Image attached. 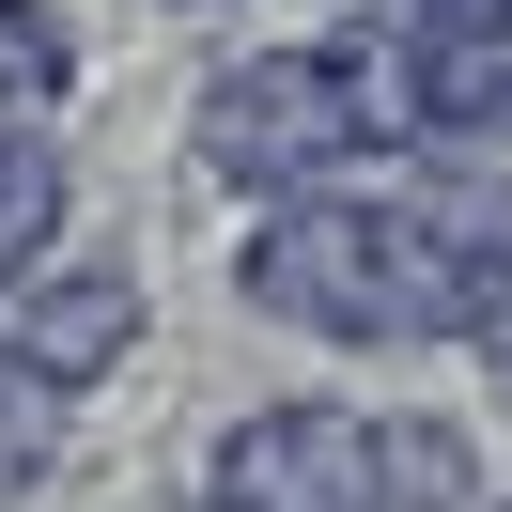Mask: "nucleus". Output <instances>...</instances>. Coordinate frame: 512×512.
<instances>
[{"mask_svg": "<svg viewBox=\"0 0 512 512\" xmlns=\"http://www.w3.org/2000/svg\"><path fill=\"white\" fill-rule=\"evenodd\" d=\"M419 47H466V32H512V0H404Z\"/></svg>", "mask_w": 512, "mask_h": 512, "instance_id": "nucleus-9", "label": "nucleus"}, {"mask_svg": "<svg viewBox=\"0 0 512 512\" xmlns=\"http://www.w3.org/2000/svg\"><path fill=\"white\" fill-rule=\"evenodd\" d=\"M404 218H419V249H435L466 342H497V311H512V156H435V171H404Z\"/></svg>", "mask_w": 512, "mask_h": 512, "instance_id": "nucleus-5", "label": "nucleus"}, {"mask_svg": "<svg viewBox=\"0 0 512 512\" xmlns=\"http://www.w3.org/2000/svg\"><path fill=\"white\" fill-rule=\"evenodd\" d=\"M388 109L419 156H512V32L466 47H388Z\"/></svg>", "mask_w": 512, "mask_h": 512, "instance_id": "nucleus-6", "label": "nucleus"}, {"mask_svg": "<svg viewBox=\"0 0 512 512\" xmlns=\"http://www.w3.org/2000/svg\"><path fill=\"white\" fill-rule=\"evenodd\" d=\"M481 357H497V388H512V311H497V342H481Z\"/></svg>", "mask_w": 512, "mask_h": 512, "instance_id": "nucleus-10", "label": "nucleus"}, {"mask_svg": "<svg viewBox=\"0 0 512 512\" xmlns=\"http://www.w3.org/2000/svg\"><path fill=\"white\" fill-rule=\"evenodd\" d=\"M63 388H47V373H16V357H0V497H32V481L47 466H63Z\"/></svg>", "mask_w": 512, "mask_h": 512, "instance_id": "nucleus-8", "label": "nucleus"}, {"mask_svg": "<svg viewBox=\"0 0 512 512\" xmlns=\"http://www.w3.org/2000/svg\"><path fill=\"white\" fill-rule=\"evenodd\" d=\"M388 140H404V109H388V47H357V32L249 47V63H218L202 109H187L202 187H233L249 218H280V202H311V187H357Z\"/></svg>", "mask_w": 512, "mask_h": 512, "instance_id": "nucleus-1", "label": "nucleus"}, {"mask_svg": "<svg viewBox=\"0 0 512 512\" xmlns=\"http://www.w3.org/2000/svg\"><path fill=\"white\" fill-rule=\"evenodd\" d=\"M481 512H512V497H481Z\"/></svg>", "mask_w": 512, "mask_h": 512, "instance_id": "nucleus-11", "label": "nucleus"}, {"mask_svg": "<svg viewBox=\"0 0 512 512\" xmlns=\"http://www.w3.org/2000/svg\"><path fill=\"white\" fill-rule=\"evenodd\" d=\"M63 249V140L47 125H0V295Z\"/></svg>", "mask_w": 512, "mask_h": 512, "instance_id": "nucleus-7", "label": "nucleus"}, {"mask_svg": "<svg viewBox=\"0 0 512 512\" xmlns=\"http://www.w3.org/2000/svg\"><path fill=\"white\" fill-rule=\"evenodd\" d=\"M233 295H249L264 326H295V342H342V357H388V342H466V311H450L435 249H419L404 187H311L280 202V218H249V249H233Z\"/></svg>", "mask_w": 512, "mask_h": 512, "instance_id": "nucleus-2", "label": "nucleus"}, {"mask_svg": "<svg viewBox=\"0 0 512 512\" xmlns=\"http://www.w3.org/2000/svg\"><path fill=\"white\" fill-rule=\"evenodd\" d=\"M0 357L47 373L63 404H78V388H109V373L140 357V280H125V264H32L16 311H0Z\"/></svg>", "mask_w": 512, "mask_h": 512, "instance_id": "nucleus-4", "label": "nucleus"}, {"mask_svg": "<svg viewBox=\"0 0 512 512\" xmlns=\"http://www.w3.org/2000/svg\"><path fill=\"white\" fill-rule=\"evenodd\" d=\"M202 512H481V435L419 404H249L202 450Z\"/></svg>", "mask_w": 512, "mask_h": 512, "instance_id": "nucleus-3", "label": "nucleus"}]
</instances>
